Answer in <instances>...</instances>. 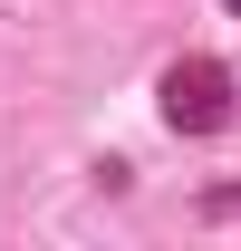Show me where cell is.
Instances as JSON below:
<instances>
[{"label": "cell", "instance_id": "6da1fadb", "mask_svg": "<svg viewBox=\"0 0 241 251\" xmlns=\"http://www.w3.org/2000/svg\"><path fill=\"white\" fill-rule=\"evenodd\" d=\"M232 116V77L212 58H183L174 77H164V126H183V135H203V126Z\"/></svg>", "mask_w": 241, "mask_h": 251}, {"label": "cell", "instance_id": "7a4b0ae2", "mask_svg": "<svg viewBox=\"0 0 241 251\" xmlns=\"http://www.w3.org/2000/svg\"><path fill=\"white\" fill-rule=\"evenodd\" d=\"M232 10H241V0H232Z\"/></svg>", "mask_w": 241, "mask_h": 251}]
</instances>
